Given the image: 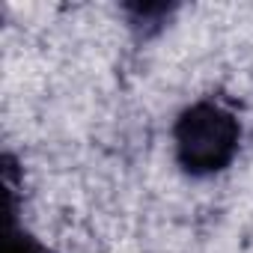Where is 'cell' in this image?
Segmentation results:
<instances>
[{"label":"cell","instance_id":"6da1fadb","mask_svg":"<svg viewBox=\"0 0 253 253\" xmlns=\"http://www.w3.org/2000/svg\"><path fill=\"white\" fill-rule=\"evenodd\" d=\"M241 125L217 101H197L191 104L173 128L176 143V161L191 176H211L229 167V161L238 152Z\"/></svg>","mask_w":253,"mask_h":253}]
</instances>
